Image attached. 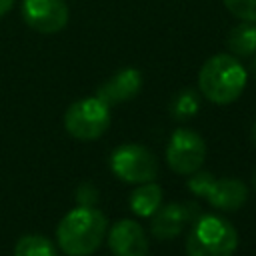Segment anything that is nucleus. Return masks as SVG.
<instances>
[{"label":"nucleus","instance_id":"obj_1","mask_svg":"<svg viewBox=\"0 0 256 256\" xmlns=\"http://www.w3.org/2000/svg\"><path fill=\"white\" fill-rule=\"evenodd\" d=\"M108 230L106 216L94 206L70 210L56 228V242L68 256H88L100 248Z\"/></svg>","mask_w":256,"mask_h":256},{"label":"nucleus","instance_id":"obj_2","mask_svg":"<svg viewBox=\"0 0 256 256\" xmlns=\"http://www.w3.org/2000/svg\"><path fill=\"white\" fill-rule=\"evenodd\" d=\"M246 78L248 72L236 56L216 54L202 64L198 72V88L206 100L224 106L244 92Z\"/></svg>","mask_w":256,"mask_h":256},{"label":"nucleus","instance_id":"obj_3","mask_svg":"<svg viewBox=\"0 0 256 256\" xmlns=\"http://www.w3.org/2000/svg\"><path fill=\"white\" fill-rule=\"evenodd\" d=\"M238 246L236 228L222 216L200 214L188 232V256H232Z\"/></svg>","mask_w":256,"mask_h":256},{"label":"nucleus","instance_id":"obj_4","mask_svg":"<svg viewBox=\"0 0 256 256\" xmlns=\"http://www.w3.org/2000/svg\"><path fill=\"white\" fill-rule=\"evenodd\" d=\"M192 194L204 198L212 208L222 212H236L248 200V188L238 178H216L206 170H196L188 178Z\"/></svg>","mask_w":256,"mask_h":256},{"label":"nucleus","instance_id":"obj_5","mask_svg":"<svg viewBox=\"0 0 256 256\" xmlns=\"http://www.w3.org/2000/svg\"><path fill=\"white\" fill-rule=\"evenodd\" d=\"M110 126V106L100 98H82L68 106L64 128L76 140H96Z\"/></svg>","mask_w":256,"mask_h":256},{"label":"nucleus","instance_id":"obj_6","mask_svg":"<svg viewBox=\"0 0 256 256\" xmlns=\"http://www.w3.org/2000/svg\"><path fill=\"white\" fill-rule=\"evenodd\" d=\"M110 170L128 184H144L156 178L158 160L142 144H122L110 156Z\"/></svg>","mask_w":256,"mask_h":256},{"label":"nucleus","instance_id":"obj_7","mask_svg":"<svg viewBox=\"0 0 256 256\" xmlns=\"http://www.w3.org/2000/svg\"><path fill=\"white\" fill-rule=\"evenodd\" d=\"M206 158V142L204 138L190 128H176L166 146V162L168 166L182 176H190L200 170Z\"/></svg>","mask_w":256,"mask_h":256},{"label":"nucleus","instance_id":"obj_8","mask_svg":"<svg viewBox=\"0 0 256 256\" xmlns=\"http://www.w3.org/2000/svg\"><path fill=\"white\" fill-rule=\"evenodd\" d=\"M200 216L194 202H170L160 204V208L150 216V232L158 240H174L182 234L186 224H192Z\"/></svg>","mask_w":256,"mask_h":256},{"label":"nucleus","instance_id":"obj_9","mask_svg":"<svg viewBox=\"0 0 256 256\" xmlns=\"http://www.w3.org/2000/svg\"><path fill=\"white\" fill-rule=\"evenodd\" d=\"M22 18L32 30L54 34L68 24V6L64 0H22Z\"/></svg>","mask_w":256,"mask_h":256},{"label":"nucleus","instance_id":"obj_10","mask_svg":"<svg viewBox=\"0 0 256 256\" xmlns=\"http://www.w3.org/2000/svg\"><path fill=\"white\" fill-rule=\"evenodd\" d=\"M108 246L114 256H148V236L144 228L130 218L118 220L108 232Z\"/></svg>","mask_w":256,"mask_h":256},{"label":"nucleus","instance_id":"obj_11","mask_svg":"<svg viewBox=\"0 0 256 256\" xmlns=\"http://www.w3.org/2000/svg\"><path fill=\"white\" fill-rule=\"evenodd\" d=\"M142 88V74L136 68H122L112 78H108L104 84L98 86L96 98H100L104 104H120L132 100Z\"/></svg>","mask_w":256,"mask_h":256},{"label":"nucleus","instance_id":"obj_12","mask_svg":"<svg viewBox=\"0 0 256 256\" xmlns=\"http://www.w3.org/2000/svg\"><path fill=\"white\" fill-rule=\"evenodd\" d=\"M162 204V188L152 180L138 184V188L130 194V210L140 218H150Z\"/></svg>","mask_w":256,"mask_h":256},{"label":"nucleus","instance_id":"obj_13","mask_svg":"<svg viewBox=\"0 0 256 256\" xmlns=\"http://www.w3.org/2000/svg\"><path fill=\"white\" fill-rule=\"evenodd\" d=\"M230 52L238 58H248L256 54V24L242 20V24L234 26L228 32V40H226Z\"/></svg>","mask_w":256,"mask_h":256},{"label":"nucleus","instance_id":"obj_14","mask_svg":"<svg viewBox=\"0 0 256 256\" xmlns=\"http://www.w3.org/2000/svg\"><path fill=\"white\" fill-rule=\"evenodd\" d=\"M14 256H58L56 246L42 234H26L14 246Z\"/></svg>","mask_w":256,"mask_h":256},{"label":"nucleus","instance_id":"obj_15","mask_svg":"<svg viewBox=\"0 0 256 256\" xmlns=\"http://www.w3.org/2000/svg\"><path fill=\"white\" fill-rule=\"evenodd\" d=\"M170 114L176 120H188L192 118L200 108V94L192 88H184L170 100Z\"/></svg>","mask_w":256,"mask_h":256},{"label":"nucleus","instance_id":"obj_16","mask_svg":"<svg viewBox=\"0 0 256 256\" xmlns=\"http://www.w3.org/2000/svg\"><path fill=\"white\" fill-rule=\"evenodd\" d=\"M224 6L236 18L256 22V0H224Z\"/></svg>","mask_w":256,"mask_h":256},{"label":"nucleus","instance_id":"obj_17","mask_svg":"<svg viewBox=\"0 0 256 256\" xmlns=\"http://www.w3.org/2000/svg\"><path fill=\"white\" fill-rule=\"evenodd\" d=\"M76 200H78V206H94L96 200H98V190H96V186L90 184V182L80 184V188L76 190Z\"/></svg>","mask_w":256,"mask_h":256},{"label":"nucleus","instance_id":"obj_18","mask_svg":"<svg viewBox=\"0 0 256 256\" xmlns=\"http://www.w3.org/2000/svg\"><path fill=\"white\" fill-rule=\"evenodd\" d=\"M12 6H14V0H0V16H4L6 12H10Z\"/></svg>","mask_w":256,"mask_h":256},{"label":"nucleus","instance_id":"obj_19","mask_svg":"<svg viewBox=\"0 0 256 256\" xmlns=\"http://www.w3.org/2000/svg\"><path fill=\"white\" fill-rule=\"evenodd\" d=\"M250 140H252V144L256 146V122H254L252 128H250Z\"/></svg>","mask_w":256,"mask_h":256},{"label":"nucleus","instance_id":"obj_20","mask_svg":"<svg viewBox=\"0 0 256 256\" xmlns=\"http://www.w3.org/2000/svg\"><path fill=\"white\" fill-rule=\"evenodd\" d=\"M250 74L256 78V54L252 56V62H250Z\"/></svg>","mask_w":256,"mask_h":256},{"label":"nucleus","instance_id":"obj_21","mask_svg":"<svg viewBox=\"0 0 256 256\" xmlns=\"http://www.w3.org/2000/svg\"><path fill=\"white\" fill-rule=\"evenodd\" d=\"M252 182H254V188H256V174H254V178H252Z\"/></svg>","mask_w":256,"mask_h":256}]
</instances>
